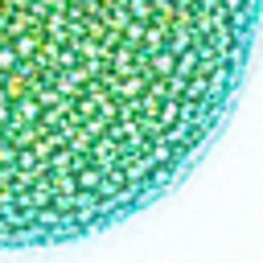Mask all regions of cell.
<instances>
[{
	"label": "cell",
	"instance_id": "obj_1",
	"mask_svg": "<svg viewBox=\"0 0 263 263\" xmlns=\"http://www.w3.org/2000/svg\"><path fill=\"white\" fill-rule=\"evenodd\" d=\"M259 25L263 0H0V251L168 197L234 115Z\"/></svg>",
	"mask_w": 263,
	"mask_h": 263
}]
</instances>
